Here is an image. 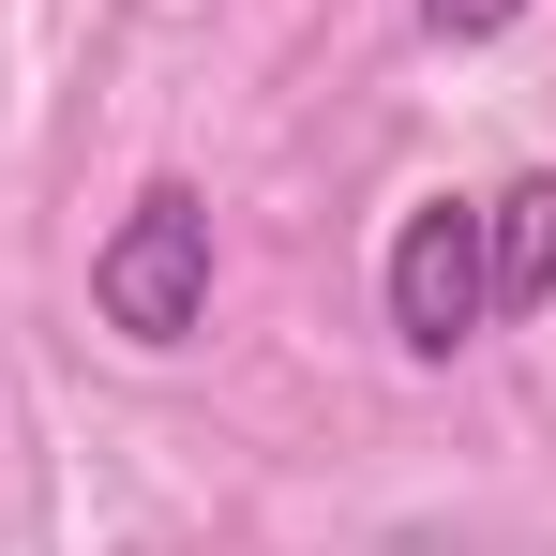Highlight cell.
<instances>
[{
  "mask_svg": "<svg viewBox=\"0 0 556 556\" xmlns=\"http://www.w3.org/2000/svg\"><path fill=\"white\" fill-rule=\"evenodd\" d=\"M511 15H527V0H421V30H437V46H496Z\"/></svg>",
  "mask_w": 556,
  "mask_h": 556,
  "instance_id": "277c9868",
  "label": "cell"
},
{
  "mask_svg": "<svg viewBox=\"0 0 556 556\" xmlns=\"http://www.w3.org/2000/svg\"><path fill=\"white\" fill-rule=\"evenodd\" d=\"M481 256H496V316L556 301V166H527V181L481 195Z\"/></svg>",
  "mask_w": 556,
  "mask_h": 556,
  "instance_id": "3957f363",
  "label": "cell"
},
{
  "mask_svg": "<svg viewBox=\"0 0 556 556\" xmlns=\"http://www.w3.org/2000/svg\"><path fill=\"white\" fill-rule=\"evenodd\" d=\"M376 301H391V346H406V362H452V346H481V331H496L481 195H421V211L391 226V271H376Z\"/></svg>",
  "mask_w": 556,
  "mask_h": 556,
  "instance_id": "7a4b0ae2",
  "label": "cell"
},
{
  "mask_svg": "<svg viewBox=\"0 0 556 556\" xmlns=\"http://www.w3.org/2000/svg\"><path fill=\"white\" fill-rule=\"evenodd\" d=\"M91 316L151 362L211 331V195L195 181H136V211L91 241Z\"/></svg>",
  "mask_w": 556,
  "mask_h": 556,
  "instance_id": "6da1fadb",
  "label": "cell"
}]
</instances>
